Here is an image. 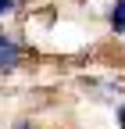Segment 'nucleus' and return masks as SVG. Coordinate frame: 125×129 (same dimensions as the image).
<instances>
[{
    "instance_id": "obj_2",
    "label": "nucleus",
    "mask_w": 125,
    "mask_h": 129,
    "mask_svg": "<svg viewBox=\"0 0 125 129\" xmlns=\"http://www.w3.org/2000/svg\"><path fill=\"white\" fill-rule=\"evenodd\" d=\"M107 25H111V32H114V36H121V32H125V0H114V4H111Z\"/></svg>"
},
{
    "instance_id": "obj_5",
    "label": "nucleus",
    "mask_w": 125,
    "mask_h": 129,
    "mask_svg": "<svg viewBox=\"0 0 125 129\" xmlns=\"http://www.w3.org/2000/svg\"><path fill=\"white\" fill-rule=\"evenodd\" d=\"M14 129H32V125H29V122H18V125H14Z\"/></svg>"
},
{
    "instance_id": "obj_4",
    "label": "nucleus",
    "mask_w": 125,
    "mask_h": 129,
    "mask_svg": "<svg viewBox=\"0 0 125 129\" xmlns=\"http://www.w3.org/2000/svg\"><path fill=\"white\" fill-rule=\"evenodd\" d=\"M118 129H125V104L118 108Z\"/></svg>"
},
{
    "instance_id": "obj_1",
    "label": "nucleus",
    "mask_w": 125,
    "mask_h": 129,
    "mask_svg": "<svg viewBox=\"0 0 125 129\" xmlns=\"http://www.w3.org/2000/svg\"><path fill=\"white\" fill-rule=\"evenodd\" d=\"M22 57H25V47L14 40V36L0 32V72H14L22 64Z\"/></svg>"
},
{
    "instance_id": "obj_3",
    "label": "nucleus",
    "mask_w": 125,
    "mask_h": 129,
    "mask_svg": "<svg viewBox=\"0 0 125 129\" xmlns=\"http://www.w3.org/2000/svg\"><path fill=\"white\" fill-rule=\"evenodd\" d=\"M14 7H18L14 0H0V18H7V14H14Z\"/></svg>"
}]
</instances>
